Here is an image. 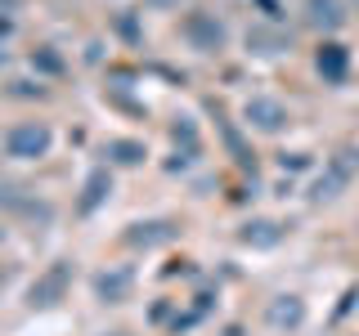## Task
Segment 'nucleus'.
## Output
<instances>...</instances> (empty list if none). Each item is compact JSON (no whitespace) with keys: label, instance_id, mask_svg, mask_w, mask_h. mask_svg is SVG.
Masks as SVG:
<instances>
[{"label":"nucleus","instance_id":"obj_1","mask_svg":"<svg viewBox=\"0 0 359 336\" xmlns=\"http://www.w3.org/2000/svg\"><path fill=\"white\" fill-rule=\"evenodd\" d=\"M50 144H54V130L45 121H18L5 134V153L18 157V162H36V157L50 153Z\"/></svg>","mask_w":359,"mask_h":336},{"label":"nucleus","instance_id":"obj_2","mask_svg":"<svg viewBox=\"0 0 359 336\" xmlns=\"http://www.w3.org/2000/svg\"><path fill=\"white\" fill-rule=\"evenodd\" d=\"M67 283H72V265H50L45 274L32 283V291H27V305L32 309H50V305H59V300L67 296Z\"/></svg>","mask_w":359,"mask_h":336},{"label":"nucleus","instance_id":"obj_3","mask_svg":"<svg viewBox=\"0 0 359 336\" xmlns=\"http://www.w3.org/2000/svg\"><path fill=\"white\" fill-rule=\"evenodd\" d=\"M184 36H189V45L194 50H202V54H216L220 45H224V22L216 18V14H189L184 18Z\"/></svg>","mask_w":359,"mask_h":336},{"label":"nucleus","instance_id":"obj_4","mask_svg":"<svg viewBox=\"0 0 359 336\" xmlns=\"http://www.w3.org/2000/svg\"><path fill=\"white\" fill-rule=\"evenodd\" d=\"M243 117H247V126H252V130H261V134H278V130L287 126V108L278 104V99H265V94L247 99Z\"/></svg>","mask_w":359,"mask_h":336},{"label":"nucleus","instance_id":"obj_5","mask_svg":"<svg viewBox=\"0 0 359 336\" xmlns=\"http://www.w3.org/2000/svg\"><path fill=\"white\" fill-rule=\"evenodd\" d=\"M265 323L274 332H297L301 323H306V300L297 296V291H283V296H274L265 305Z\"/></svg>","mask_w":359,"mask_h":336},{"label":"nucleus","instance_id":"obj_6","mask_svg":"<svg viewBox=\"0 0 359 336\" xmlns=\"http://www.w3.org/2000/svg\"><path fill=\"white\" fill-rule=\"evenodd\" d=\"M130 291H135V269L126 265H112L104 274H95V296L104 305H121V300H130Z\"/></svg>","mask_w":359,"mask_h":336},{"label":"nucleus","instance_id":"obj_7","mask_svg":"<svg viewBox=\"0 0 359 336\" xmlns=\"http://www.w3.org/2000/svg\"><path fill=\"white\" fill-rule=\"evenodd\" d=\"M314 67H319V76H323L328 85H341L346 72H351V50H346V45H337V41L319 45V54H314Z\"/></svg>","mask_w":359,"mask_h":336},{"label":"nucleus","instance_id":"obj_8","mask_svg":"<svg viewBox=\"0 0 359 336\" xmlns=\"http://www.w3.org/2000/svg\"><path fill=\"white\" fill-rule=\"evenodd\" d=\"M306 22L314 31H341L346 27V5L341 0H306Z\"/></svg>","mask_w":359,"mask_h":336},{"label":"nucleus","instance_id":"obj_9","mask_svg":"<svg viewBox=\"0 0 359 336\" xmlns=\"http://www.w3.org/2000/svg\"><path fill=\"white\" fill-rule=\"evenodd\" d=\"M108 193H112V175L104 171V166H99V171H90L86 175V188H81V202H76V206H81V216L99 211L108 202Z\"/></svg>","mask_w":359,"mask_h":336},{"label":"nucleus","instance_id":"obj_10","mask_svg":"<svg viewBox=\"0 0 359 336\" xmlns=\"http://www.w3.org/2000/svg\"><path fill=\"white\" fill-rule=\"evenodd\" d=\"M171 224L166 220H153V224H130V233H126V242L130 246H157V242H171Z\"/></svg>","mask_w":359,"mask_h":336},{"label":"nucleus","instance_id":"obj_11","mask_svg":"<svg viewBox=\"0 0 359 336\" xmlns=\"http://www.w3.org/2000/svg\"><path fill=\"white\" fill-rule=\"evenodd\" d=\"M278 238H283V233H278L274 220H252V224L243 229V242H247V246H274Z\"/></svg>","mask_w":359,"mask_h":336},{"label":"nucleus","instance_id":"obj_12","mask_svg":"<svg viewBox=\"0 0 359 336\" xmlns=\"http://www.w3.org/2000/svg\"><path fill=\"white\" fill-rule=\"evenodd\" d=\"M108 157L117 166H140L144 162V144H135V139H112L108 144Z\"/></svg>","mask_w":359,"mask_h":336},{"label":"nucleus","instance_id":"obj_13","mask_svg":"<svg viewBox=\"0 0 359 336\" xmlns=\"http://www.w3.org/2000/svg\"><path fill=\"white\" fill-rule=\"evenodd\" d=\"M341 188H346V179H341V175H337L332 166H328V175H323L319 184H314V197H337Z\"/></svg>","mask_w":359,"mask_h":336},{"label":"nucleus","instance_id":"obj_14","mask_svg":"<svg viewBox=\"0 0 359 336\" xmlns=\"http://www.w3.org/2000/svg\"><path fill=\"white\" fill-rule=\"evenodd\" d=\"M252 45H261V54H283L287 41L283 36H269V31H252Z\"/></svg>","mask_w":359,"mask_h":336},{"label":"nucleus","instance_id":"obj_15","mask_svg":"<svg viewBox=\"0 0 359 336\" xmlns=\"http://www.w3.org/2000/svg\"><path fill=\"white\" fill-rule=\"evenodd\" d=\"M355 300H359V287H351V291H346V296H341V305H337V318H341V314H346V309H351V305H355Z\"/></svg>","mask_w":359,"mask_h":336},{"label":"nucleus","instance_id":"obj_16","mask_svg":"<svg viewBox=\"0 0 359 336\" xmlns=\"http://www.w3.org/2000/svg\"><path fill=\"white\" fill-rule=\"evenodd\" d=\"M283 166H292V171H301V166H306V153H292V157H283Z\"/></svg>","mask_w":359,"mask_h":336},{"label":"nucleus","instance_id":"obj_17","mask_svg":"<svg viewBox=\"0 0 359 336\" xmlns=\"http://www.w3.org/2000/svg\"><path fill=\"white\" fill-rule=\"evenodd\" d=\"M153 5H180V0H153Z\"/></svg>","mask_w":359,"mask_h":336},{"label":"nucleus","instance_id":"obj_18","mask_svg":"<svg viewBox=\"0 0 359 336\" xmlns=\"http://www.w3.org/2000/svg\"><path fill=\"white\" fill-rule=\"evenodd\" d=\"M351 5H355V14H359V0H351Z\"/></svg>","mask_w":359,"mask_h":336},{"label":"nucleus","instance_id":"obj_19","mask_svg":"<svg viewBox=\"0 0 359 336\" xmlns=\"http://www.w3.org/2000/svg\"><path fill=\"white\" fill-rule=\"evenodd\" d=\"M0 5H14V0H0Z\"/></svg>","mask_w":359,"mask_h":336}]
</instances>
